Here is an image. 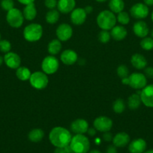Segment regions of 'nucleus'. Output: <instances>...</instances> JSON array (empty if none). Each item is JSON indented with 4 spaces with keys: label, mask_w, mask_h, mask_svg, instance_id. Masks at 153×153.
<instances>
[{
    "label": "nucleus",
    "mask_w": 153,
    "mask_h": 153,
    "mask_svg": "<svg viewBox=\"0 0 153 153\" xmlns=\"http://www.w3.org/2000/svg\"><path fill=\"white\" fill-rule=\"evenodd\" d=\"M72 135L70 131L63 127H55L50 131L49 139L50 143L56 147L64 148L70 144Z\"/></svg>",
    "instance_id": "f257e3e1"
},
{
    "label": "nucleus",
    "mask_w": 153,
    "mask_h": 153,
    "mask_svg": "<svg viewBox=\"0 0 153 153\" xmlns=\"http://www.w3.org/2000/svg\"><path fill=\"white\" fill-rule=\"evenodd\" d=\"M116 16L111 10H103L97 16V23L102 30H111L116 25Z\"/></svg>",
    "instance_id": "f03ea898"
},
{
    "label": "nucleus",
    "mask_w": 153,
    "mask_h": 153,
    "mask_svg": "<svg viewBox=\"0 0 153 153\" xmlns=\"http://www.w3.org/2000/svg\"><path fill=\"white\" fill-rule=\"evenodd\" d=\"M70 146L73 152L87 153L89 150L90 142L86 136L83 134H76L72 137Z\"/></svg>",
    "instance_id": "7ed1b4c3"
},
{
    "label": "nucleus",
    "mask_w": 153,
    "mask_h": 153,
    "mask_svg": "<svg viewBox=\"0 0 153 153\" xmlns=\"http://www.w3.org/2000/svg\"><path fill=\"white\" fill-rule=\"evenodd\" d=\"M123 85H129L135 90H142L147 85V78L142 73H134L122 79Z\"/></svg>",
    "instance_id": "20e7f679"
},
{
    "label": "nucleus",
    "mask_w": 153,
    "mask_h": 153,
    "mask_svg": "<svg viewBox=\"0 0 153 153\" xmlns=\"http://www.w3.org/2000/svg\"><path fill=\"white\" fill-rule=\"evenodd\" d=\"M43 34V28L40 24L31 23L23 30V37L27 41L36 42L40 40Z\"/></svg>",
    "instance_id": "39448f33"
},
{
    "label": "nucleus",
    "mask_w": 153,
    "mask_h": 153,
    "mask_svg": "<svg viewBox=\"0 0 153 153\" xmlns=\"http://www.w3.org/2000/svg\"><path fill=\"white\" fill-rule=\"evenodd\" d=\"M32 86L37 90H43L46 88L49 82L47 76L44 72H34L31 75L29 79Z\"/></svg>",
    "instance_id": "423d86ee"
},
{
    "label": "nucleus",
    "mask_w": 153,
    "mask_h": 153,
    "mask_svg": "<svg viewBox=\"0 0 153 153\" xmlns=\"http://www.w3.org/2000/svg\"><path fill=\"white\" fill-rule=\"evenodd\" d=\"M6 20L9 25L13 28H19L23 23L24 16L21 10L17 8H12L8 10L6 15Z\"/></svg>",
    "instance_id": "0eeeda50"
},
{
    "label": "nucleus",
    "mask_w": 153,
    "mask_h": 153,
    "mask_svg": "<svg viewBox=\"0 0 153 153\" xmlns=\"http://www.w3.org/2000/svg\"><path fill=\"white\" fill-rule=\"evenodd\" d=\"M59 67L58 59L53 55H49L44 58L41 64V68L44 73L51 75L55 73Z\"/></svg>",
    "instance_id": "6e6552de"
},
{
    "label": "nucleus",
    "mask_w": 153,
    "mask_h": 153,
    "mask_svg": "<svg viewBox=\"0 0 153 153\" xmlns=\"http://www.w3.org/2000/svg\"><path fill=\"white\" fill-rule=\"evenodd\" d=\"M130 15L135 19H142L148 16L149 13L148 7L144 3H136L130 9Z\"/></svg>",
    "instance_id": "1a4fd4ad"
},
{
    "label": "nucleus",
    "mask_w": 153,
    "mask_h": 153,
    "mask_svg": "<svg viewBox=\"0 0 153 153\" xmlns=\"http://www.w3.org/2000/svg\"><path fill=\"white\" fill-rule=\"evenodd\" d=\"M94 128L100 132L109 131L112 127V121L107 117L100 116L96 118L93 123Z\"/></svg>",
    "instance_id": "9d476101"
},
{
    "label": "nucleus",
    "mask_w": 153,
    "mask_h": 153,
    "mask_svg": "<svg viewBox=\"0 0 153 153\" xmlns=\"http://www.w3.org/2000/svg\"><path fill=\"white\" fill-rule=\"evenodd\" d=\"M140 96L144 105L148 108H153V85L144 87L141 90Z\"/></svg>",
    "instance_id": "9b49d317"
},
{
    "label": "nucleus",
    "mask_w": 153,
    "mask_h": 153,
    "mask_svg": "<svg viewBox=\"0 0 153 153\" xmlns=\"http://www.w3.org/2000/svg\"><path fill=\"white\" fill-rule=\"evenodd\" d=\"M57 37L61 41H67L73 34V29L71 26L67 23H62L57 27L56 31Z\"/></svg>",
    "instance_id": "f8f14e48"
},
{
    "label": "nucleus",
    "mask_w": 153,
    "mask_h": 153,
    "mask_svg": "<svg viewBox=\"0 0 153 153\" xmlns=\"http://www.w3.org/2000/svg\"><path fill=\"white\" fill-rule=\"evenodd\" d=\"M70 130L76 134H83L87 132L88 124L83 119H76L70 124Z\"/></svg>",
    "instance_id": "ddd939ff"
},
{
    "label": "nucleus",
    "mask_w": 153,
    "mask_h": 153,
    "mask_svg": "<svg viewBox=\"0 0 153 153\" xmlns=\"http://www.w3.org/2000/svg\"><path fill=\"white\" fill-rule=\"evenodd\" d=\"M87 13H86L84 8L77 7L74 8L70 13V20L74 25H80L85 22L86 19Z\"/></svg>",
    "instance_id": "4468645a"
},
{
    "label": "nucleus",
    "mask_w": 153,
    "mask_h": 153,
    "mask_svg": "<svg viewBox=\"0 0 153 153\" xmlns=\"http://www.w3.org/2000/svg\"><path fill=\"white\" fill-rule=\"evenodd\" d=\"M4 61L7 67L10 69H17L20 66V57L14 52H9L5 53L4 56Z\"/></svg>",
    "instance_id": "2eb2a0df"
},
{
    "label": "nucleus",
    "mask_w": 153,
    "mask_h": 153,
    "mask_svg": "<svg viewBox=\"0 0 153 153\" xmlns=\"http://www.w3.org/2000/svg\"><path fill=\"white\" fill-rule=\"evenodd\" d=\"M146 142L142 138H137L132 140L128 146L130 153H143L146 149Z\"/></svg>",
    "instance_id": "dca6fc26"
},
{
    "label": "nucleus",
    "mask_w": 153,
    "mask_h": 153,
    "mask_svg": "<svg viewBox=\"0 0 153 153\" xmlns=\"http://www.w3.org/2000/svg\"><path fill=\"white\" fill-rule=\"evenodd\" d=\"M60 58H61V61L63 64L70 66L73 65L76 62L78 56L75 51L72 50V49H66V50L63 51L62 53L61 54Z\"/></svg>",
    "instance_id": "f3484780"
},
{
    "label": "nucleus",
    "mask_w": 153,
    "mask_h": 153,
    "mask_svg": "<svg viewBox=\"0 0 153 153\" xmlns=\"http://www.w3.org/2000/svg\"><path fill=\"white\" fill-rule=\"evenodd\" d=\"M134 33L136 36L140 38L147 37V35L149 33V28L146 22L144 21H138L134 24L133 26Z\"/></svg>",
    "instance_id": "a211bd4d"
},
{
    "label": "nucleus",
    "mask_w": 153,
    "mask_h": 153,
    "mask_svg": "<svg viewBox=\"0 0 153 153\" xmlns=\"http://www.w3.org/2000/svg\"><path fill=\"white\" fill-rule=\"evenodd\" d=\"M76 5L75 0H58L57 7L58 11L62 13H68L74 9Z\"/></svg>",
    "instance_id": "6ab92c4d"
},
{
    "label": "nucleus",
    "mask_w": 153,
    "mask_h": 153,
    "mask_svg": "<svg viewBox=\"0 0 153 153\" xmlns=\"http://www.w3.org/2000/svg\"><path fill=\"white\" fill-rule=\"evenodd\" d=\"M130 142V136L125 132H119L112 138V143L116 147H124Z\"/></svg>",
    "instance_id": "aec40b11"
},
{
    "label": "nucleus",
    "mask_w": 153,
    "mask_h": 153,
    "mask_svg": "<svg viewBox=\"0 0 153 153\" xmlns=\"http://www.w3.org/2000/svg\"><path fill=\"white\" fill-rule=\"evenodd\" d=\"M130 63L135 69L142 70L147 66V60L142 55L136 53L133 55L130 58Z\"/></svg>",
    "instance_id": "412c9836"
},
{
    "label": "nucleus",
    "mask_w": 153,
    "mask_h": 153,
    "mask_svg": "<svg viewBox=\"0 0 153 153\" xmlns=\"http://www.w3.org/2000/svg\"><path fill=\"white\" fill-rule=\"evenodd\" d=\"M128 34V31L124 27L122 26V25H116L114 26L113 28L111 29L110 35L112 39H114L116 41H120L122 40L126 37Z\"/></svg>",
    "instance_id": "4be33fe9"
},
{
    "label": "nucleus",
    "mask_w": 153,
    "mask_h": 153,
    "mask_svg": "<svg viewBox=\"0 0 153 153\" xmlns=\"http://www.w3.org/2000/svg\"><path fill=\"white\" fill-rule=\"evenodd\" d=\"M22 14H23L24 18L27 20H33L37 16V9L34 3L26 4L23 9Z\"/></svg>",
    "instance_id": "5701e85b"
},
{
    "label": "nucleus",
    "mask_w": 153,
    "mask_h": 153,
    "mask_svg": "<svg viewBox=\"0 0 153 153\" xmlns=\"http://www.w3.org/2000/svg\"><path fill=\"white\" fill-rule=\"evenodd\" d=\"M44 137V132L40 128H34L31 130L28 134V138L33 143L40 142Z\"/></svg>",
    "instance_id": "b1692460"
},
{
    "label": "nucleus",
    "mask_w": 153,
    "mask_h": 153,
    "mask_svg": "<svg viewBox=\"0 0 153 153\" xmlns=\"http://www.w3.org/2000/svg\"><path fill=\"white\" fill-rule=\"evenodd\" d=\"M141 102L142 101H141L140 96L138 94H132L128 99V106L131 110L137 109L140 106Z\"/></svg>",
    "instance_id": "393cba45"
},
{
    "label": "nucleus",
    "mask_w": 153,
    "mask_h": 153,
    "mask_svg": "<svg viewBox=\"0 0 153 153\" xmlns=\"http://www.w3.org/2000/svg\"><path fill=\"white\" fill-rule=\"evenodd\" d=\"M62 49V43L58 39H54L51 40L47 46L48 52L51 55H57Z\"/></svg>",
    "instance_id": "a878e982"
},
{
    "label": "nucleus",
    "mask_w": 153,
    "mask_h": 153,
    "mask_svg": "<svg viewBox=\"0 0 153 153\" xmlns=\"http://www.w3.org/2000/svg\"><path fill=\"white\" fill-rule=\"evenodd\" d=\"M109 7L113 13H118L124 8V2L123 0H110Z\"/></svg>",
    "instance_id": "bb28decb"
},
{
    "label": "nucleus",
    "mask_w": 153,
    "mask_h": 153,
    "mask_svg": "<svg viewBox=\"0 0 153 153\" xmlns=\"http://www.w3.org/2000/svg\"><path fill=\"white\" fill-rule=\"evenodd\" d=\"M32 73L30 70L26 67H19L16 69V76L20 80L26 81L30 79Z\"/></svg>",
    "instance_id": "cd10ccee"
},
{
    "label": "nucleus",
    "mask_w": 153,
    "mask_h": 153,
    "mask_svg": "<svg viewBox=\"0 0 153 153\" xmlns=\"http://www.w3.org/2000/svg\"><path fill=\"white\" fill-rule=\"evenodd\" d=\"M59 19V12L56 9H51L45 16V19L49 24H55Z\"/></svg>",
    "instance_id": "c85d7f7f"
},
{
    "label": "nucleus",
    "mask_w": 153,
    "mask_h": 153,
    "mask_svg": "<svg viewBox=\"0 0 153 153\" xmlns=\"http://www.w3.org/2000/svg\"><path fill=\"white\" fill-rule=\"evenodd\" d=\"M112 109L116 114H122L125 109V102L122 99H117L112 104Z\"/></svg>",
    "instance_id": "c756f323"
},
{
    "label": "nucleus",
    "mask_w": 153,
    "mask_h": 153,
    "mask_svg": "<svg viewBox=\"0 0 153 153\" xmlns=\"http://www.w3.org/2000/svg\"><path fill=\"white\" fill-rule=\"evenodd\" d=\"M140 46L142 49L146 51H150L153 49V38L149 37H146L142 38L140 41Z\"/></svg>",
    "instance_id": "7c9ffc66"
},
{
    "label": "nucleus",
    "mask_w": 153,
    "mask_h": 153,
    "mask_svg": "<svg viewBox=\"0 0 153 153\" xmlns=\"http://www.w3.org/2000/svg\"><path fill=\"white\" fill-rule=\"evenodd\" d=\"M116 20L122 25H127L130 22V16L125 11H121L118 13Z\"/></svg>",
    "instance_id": "2f4dec72"
},
{
    "label": "nucleus",
    "mask_w": 153,
    "mask_h": 153,
    "mask_svg": "<svg viewBox=\"0 0 153 153\" xmlns=\"http://www.w3.org/2000/svg\"><path fill=\"white\" fill-rule=\"evenodd\" d=\"M116 73L118 77L121 78L122 79H124V78H127L129 76L128 68L125 65H124V64H122V65L118 66L116 70Z\"/></svg>",
    "instance_id": "473e14b6"
},
{
    "label": "nucleus",
    "mask_w": 153,
    "mask_h": 153,
    "mask_svg": "<svg viewBox=\"0 0 153 153\" xmlns=\"http://www.w3.org/2000/svg\"><path fill=\"white\" fill-rule=\"evenodd\" d=\"M111 38L110 33L106 30H102L98 34V40L100 43H106L110 41Z\"/></svg>",
    "instance_id": "72a5a7b5"
},
{
    "label": "nucleus",
    "mask_w": 153,
    "mask_h": 153,
    "mask_svg": "<svg viewBox=\"0 0 153 153\" xmlns=\"http://www.w3.org/2000/svg\"><path fill=\"white\" fill-rule=\"evenodd\" d=\"M11 49V44L10 42L7 40H0V51L4 53H8L10 52Z\"/></svg>",
    "instance_id": "f704fd0d"
},
{
    "label": "nucleus",
    "mask_w": 153,
    "mask_h": 153,
    "mask_svg": "<svg viewBox=\"0 0 153 153\" xmlns=\"http://www.w3.org/2000/svg\"><path fill=\"white\" fill-rule=\"evenodd\" d=\"M14 2L13 0H2L1 7L4 10L8 11L14 8Z\"/></svg>",
    "instance_id": "c9c22d12"
},
{
    "label": "nucleus",
    "mask_w": 153,
    "mask_h": 153,
    "mask_svg": "<svg viewBox=\"0 0 153 153\" xmlns=\"http://www.w3.org/2000/svg\"><path fill=\"white\" fill-rule=\"evenodd\" d=\"M57 0H44V4L47 8L49 9H55L56 7H57Z\"/></svg>",
    "instance_id": "e433bc0d"
},
{
    "label": "nucleus",
    "mask_w": 153,
    "mask_h": 153,
    "mask_svg": "<svg viewBox=\"0 0 153 153\" xmlns=\"http://www.w3.org/2000/svg\"><path fill=\"white\" fill-rule=\"evenodd\" d=\"M144 75L146 78L153 79V67H148L144 69Z\"/></svg>",
    "instance_id": "4c0bfd02"
},
{
    "label": "nucleus",
    "mask_w": 153,
    "mask_h": 153,
    "mask_svg": "<svg viewBox=\"0 0 153 153\" xmlns=\"http://www.w3.org/2000/svg\"><path fill=\"white\" fill-rule=\"evenodd\" d=\"M112 134H111L110 131H106V132L104 133L103 134V139L104 141H106V142H110L111 141V140H112Z\"/></svg>",
    "instance_id": "58836bf2"
},
{
    "label": "nucleus",
    "mask_w": 153,
    "mask_h": 153,
    "mask_svg": "<svg viewBox=\"0 0 153 153\" xmlns=\"http://www.w3.org/2000/svg\"><path fill=\"white\" fill-rule=\"evenodd\" d=\"M106 153H117L116 146L114 145H110L106 149Z\"/></svg>",
    "instance_id": "ea45409f"
},
{
    "label": "nucleus",
    "mask_w": 153,
    "mask_h": 153,
    "mask_svg": "<svg viewBox=\"0 0 153 153\" xmlns=\"http://www.w3.org/2000/svg\"><path fill=\"white\" fill-rule=\"evenodd\" d=\"M86 133L91 137H93L96 134V129L94 128H88Z\"/></svg>",
    "instance_id": "a19ab883"
},
{
    "label": "nucleus",
    "mask_w": 153,
    "mask_h": 153,
    "mask_svg": "<svg viewBox=\"0 0 153 153\" xmlns=\"http://www.w3.org/2000/svg\"><path fill=\"white\" fill-rule=\"evenodd\" d=\"M17 1L21 4L26 5V4H31V3H34V0H17Z\"/></svg>",
    "instance_id": "79ce46f5"
},
{
    "label": "nucleus",
    "mask_w": 153,
    "mask_h": 153,
    "mask_svg": "<svg viewBox=\"0 0 153 153\" xmlns=\"http://www.w3.org/2000/svg\"><path fill=\"white\" fill-rule=\"evenodd\" d=\"M84 10H85L86 13L87 14H88V13H91L92 12L93 7H92V6L88 5V6H86V7L85 8H84Z\"/></svg>",
    "instance_id": "37998d69"
},
{
    "label": "nucleus",
    "mask_w": 153,
    "mask_h": 153,
    "mask_svg": "<svg viewBox=\"0 0 153 153\" xmlns=\"http://www.w3.org/2000/svg\"><path fill=\"white\" fill-rule=\"evenodd\" d=\"M64 151H65L66 153H72V152H73V151H72V149H71V147H70V144L68 145V146H64Z\"/></svg>",
    "instance_id": "c03bdc74"
},
{
    "label": "nucleus",
    "mask_w": 153,
    "mask_h": 153,
    "mask_svg": "<svg viewBox=\"0 0 153 153\" xmlns=\"http://www.w3.org/2000/svg\"><path fill=\"white\" fill-rule=\"evenodd\" d=\"M53 153H66L65 151H64V148H58L56 147V149H55Z\"/></svg>",
    "instance_id": "a18cd8bd"
},
{
    "label": "nucleus",
    "mask_w": 153,
    "mask_h": 153,
    "mask_svg": "<svg viewBox=\"0 0 153 153\" xmlns=\"http://www.w3.org/2000/svg\"><path fill=\"white\" fill-rule=\"evenodd\" d=\"M144 4H146L147 6H152L153 5V0H143Z\"/></svg>",
    "instance_id": "49530a36"
},
{
    "label": "nucleus",
    "mask_w": 153,
    "mask_h": 153,
    "mask_svg": "<svg viewBox=\"0 0 153 153\" xmlns=\"http://www.w3.org/2000/svg\"><path fill=\"white\" fill-rule=\"evenodd\" d=\"M89 153H101L99 150H97V149H94V150L90 151Z\"/></svg>",
    "instance_id": "de8ad7c7"
},
{
    "label": "nucleus",
    "mask_w": 153,
    "mask_h": 153,
    "mask_svg": "<svg viewBox=\"0 0 153 153\" xmlns=\"http://www.w3.org/2000/svg\"><path fill=\"white\" fill-rule=\"evenodd\" d=\"M3 61H4V58H3L2 56H0V66H1L2 64Z\"/></svg>",
    "instance_id": "09e8293b"
},
{
    "label": "nucleus",
    "mask_w": 153,
    "mask_h": 153,
    "mask_svg": "<svg viewBox=\"0 0 153 153\" xmlns=\"http://www.w3.org/2000/svg\"><path fill=\"white\" fill-rule=\"evenodd\" d=\"M143 153H153V149H149V150H147Z\"/></svg>",
    "instance_id": "8fccbe9b"
},
{
    "label": "nucleus",
    "mask_w": 153,
    "mask_h": 153,
    "mask_svg": "<svg viewBox=\"0 0 153 153\" xmlns=\"http://www.w3.org/2000/svg\"><path fill=\"white\" fill-rule=\"evenodd\" d=\"M95 1H97L98 2H104V1H107V0H95Z\"/></svg>",
    "instance_id": "3c124183"
},
{
    "label": "nucleus",
    "mask_w": 153,
    "mask_h": 153,
    "mask_svg": "<svg viewBox=\"0 0 153 153\" xmlns=\"http://www.w3.org/2000/svg\"><path fill=\"white\" fill-rule=\"evenodd\" d=\"M151 37H152L153 38V28L152 29V31H151Z\"/></svg>",
    "instance_id": "603ef678"
},
{
    "label": "nucleus",
    "mask_w": 153,
    "mask_h": 153,
    "mask_svg": "<svg viewBox=\"0 0 153 153\" xmlns=\"http://www.w3.org/2000/svg\"><path fill=\"white\" fill-rule=\"evenodd\" d=\"M151 19H152V22H153V11H152V15H151Z\"/></svg>",
    "instance_id": "864d4df0"
},
{
    "label": "nucleus",
    "mask_w": 153,
    "mask_h": 153,
    "mask_svg": "<svg viewBox=\"0 0 153 153\" xmlns=\"http://www.w3.org/2000/svg\"><path fill=\"white\" fill-rule=\"evenodd\" d=\"M0 40H1V34H0Z\"/></svg>",
    "instance_id": "5fc2aeb1"
},
{
    "label": "nucleus",
    "mask_w": 153,
    "mask_h": 153,
    "mask_svg": "<svg viewBox=\"0 0 153 153\" xmlns=\"http://www.w3.org/2000/svg\"><path fill=\"white\" fill-rule=\"evenodd\" d=\"M72 153H75V152H72Z\"/></svg>",
    "instance_id": "6e6d98bb"
}]
</instances>
